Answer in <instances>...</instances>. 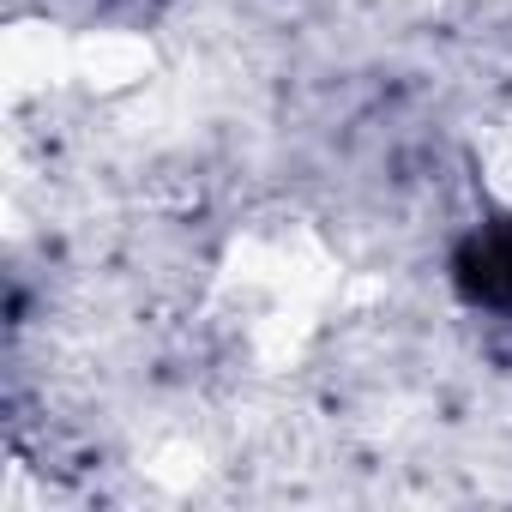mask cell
Returning a JSON list of instances; mask_svg holds the SVG:
<instances>
[{
  "instance_id": "2",
  "label": "cell",
  "mask_w": 512,
  "mask_h": 512,
  "mask_svg": "<svg viewBox=\"0 0 512 512\" xmlns=\"http://www.w3.org/2000/svg\"><path fill=\"white\" fill-rule=\"evenodd\" d=\"M476 187L488 193L494 211L512 217V121L482 133V145H476Z\"/></svg>"
},
{
  "instance_id": "1",
  "label": "cell",
  "mask_w": 512,
  "mask_h": 512,
  "mask_svg": "<svg viewBox=\"0 0 512 512\" xmlns=\"http://www.w3.org/2000/svg\"><path fill=\"white\" fill-rule=\"evenodd\" d=\"M157 73V49L145 31L133 25H91L73 31V85L91 97H127L139 85H151Z\"/></svg>"
}]
</instances>
